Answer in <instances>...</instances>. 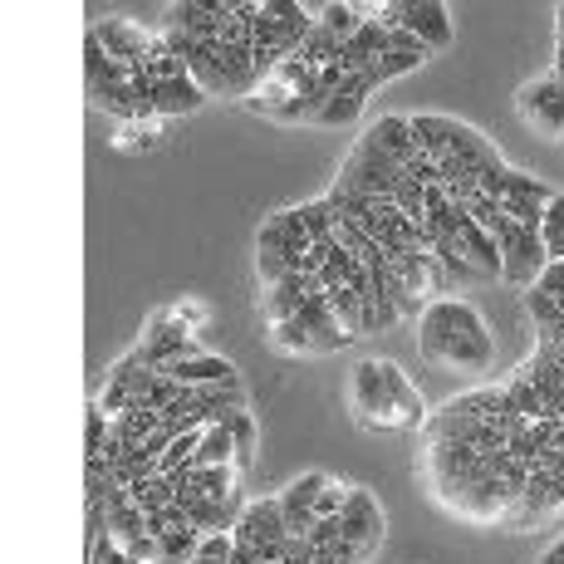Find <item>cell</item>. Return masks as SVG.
Segmentation results:
<instances>
[{
  "mask_svg": "<svg viewBox=\"0 0 564 564\" xmlns=\"http://www.w3.org/2000/svg\"><path fill=\"white\" fill-rule=\"evenodd\" d=\"M226 427H231V437H236V462H241V471H246V466L256 462V422H251V408H241L231 422H226Z\"/></svg>",
  "mask_w": 564,
  "mask_h": 564,
  "instance_id": "f546056e",
  "label": "cell"
},
{
  "mask_svg": "<svg viewBox=\"0 0 564 564\" xmlns=\"http://www.w3.org/2000/svg\"><path fill=\"white\" fill-rule=\"evenodd\" d=\"M516 113L535 128L540 138H564V84L555 74H535L516 89Z\"/></svg>",
  "mask_w": 564,
  "mask_h": 564,
  "instance_id": "8fae6325",
  "label": "cell"
},
{
  "mask_svg": "<svg viewBox=\"0 0 564 564\" xmlns=\"http://www.w3.org/2000/svg\"><path fill=\"white\" fill-rule=\"evenodd\" d=\"M192 466H236V471H241V462H236V437L226 422L202 432V447H197V457H192Z\"/></svg>",
  "mask_w": 564,
  "mask_h": 564,
  "instance_id": "484cf974",
  "label": "cell"
},
{
  "mask_svg": "<svg viewBox=\"0 0 564 564\" xmlns=\"http://www.w3.org/2000/svg\"><path fill=\"white\" fill-rule=\"evenodd\" d=\"M339 535H344V555L354 564H368L378 555V545H383V506L373 501V491L354 486L349 506L339 516Z\"/></svg>",
  "mask_w": 564,
  "mask_h": 564,
  "instance_id": "30bf717a",
  "label": "cell"
},
{
  "mask_svg": "<svg viewBox=\"0 0 564 564\" xmlns=\"http://www.w3.org/2000/svg\"><path fill=\"white\" fill-rule=\"evenodd\" d=\"M491 236H496V246H501V285L530 290L540 275H545L550 256H545V241H540V231H525V226H516L511 216H496Z\"/></svg>",
  "mask_w": 564,
  "mask_h": 564,
  "instance_id": "5b68a950",
  "label": "cell"
},
{
  "mask_svg": "<svg viewBox=\"0 0 564 564\" xmlns=\"http://www.w3.org/2000/svg\"><path fill=\"white\" fill-rule=\"evenodd\" d=\"M314 246L305 216H300V206H290V212H270L265 221H260L256 231V280L260 285H280L285 275H295V260L305 256Z\"/></svg>",
  "mask_w": 564,
  "mask_h": 564,
  "instance_id": "277c9868",
  "label": "cell"
},
{
  "mask_svg": "<svg viewBox=\"0 0 564 564\" xmlns=\"http://www.w3.org/2000/svg\"><path fill=\"white\" fill-rule=\"evenodd\" d=\"M162 373L182 388H231L236 383V364L221 359V354H197V359H182V364H167Z\"/></svg>",
  "mask_w": 564,
  "mask_h": 564,
  "instance_id": "ffe728a7",
  "label": "cell"
},
{
  "mask_svg": "<svg viewBox=\"0 0 564 564\" xmlns=\"http://www.w3.org/2000/svg\"><path fill=\"white\" fill-rule=\"evenodd\" d=\"M310 15L319 20L324 30H329L339 45H349L354 35H359L364 15H359V0H324V6H310Z\"/></svg>",
  "mask_w": 564,
  "mask_h": 564,
  "instance_id": "cb8c5ba5",
  "label": "cell"
},
{
  "mask_svg": "<svg viewBox=\"0 0 564 564\" xmlns=\"http://www.w3.org/2000/svg\"><path fill=\"white\" fill-rule=\"evenodd\" d=\"M162 128H167V118H158V113L133 118V123H118L113 148H118V153H148V148L162 143Z\"/></svg>",
  "mask_w": 564,
  "mask_h": 564,
  "instance_id": "d4e9b609",
  "label": "cell"
},
{
  "mask_svg": "<svg viewBox=\"0 0 564 564\" xmlns=\"http://www.w3.org/2000/svg\"><path fill=\"white\" fill-rule=\"evenodd\" d=\"M148 108H153L158 118H192L206 108V94L197 89V79H162L153 84V94H148Z\"/></svg>",
  "mask_w": 564,
  "mask_h": 564,
  "instance_id": "7402d4cb",
  "label": "cell"
},
{
  "mask_svg": "<svg viewBox=\"0 0 564 564\" xmlns=\"http://www.w3.org/2000/svg\"><path fill=\"white\" fill-rule=\"evenodd\" d=\"M300 216H305V226H310V236H314V241H329V236H334V226H339V206H334L329 197H319V202L300 206Z\"/></svg>",
  "mask_w": 564,
  "mask_h": 564,
  "instance_id": "f1b7e54d",
  "label": "cell"
},
{
  "mask_svg": "<svg viewBox=\"0 0 564 564\" xmlns=\"http://www.w3.org/2000/svg\"><path fill=\"white\" fill-rule=\"evenodd\" d=\"M516 373H525V383L540 393V403L550 408V417H564V364L555 359V354H545L535 344V354H530V359H520Z\"/></svg>",
  "mask_w": 564,
  "mask_h": 564,
  "instance_id": "ac0fdd59",
  "label": "cell"
},
{
  "mask_svg": "<svg viewBox=\"0 0 564 564\" xmlns=\"http://www.w3.org/2000/svg\"><path fill=\"white\" fill-rule=\"evenodd\" d=\"M398 177H403V167H398V162H388L373 143H368V138H359V143L349 148V158H344L334 187L359 192V197H373V202H393Z\"/></svg>",
  "mask_w": 564,
  "mask_h": 564,
  "instance_id": "ba28073f",
  "label": "cell"
},
{
  "mask_svg": "<svg viewBox=\"0 0 564 564\" xmlns=\"http://www.w3.org/2000/svg\"><path fill=\"white\" fill-rule=\"evenodd\" d=\"M349 417L359 432H417L427 427V403L393 359H359L349 373Z\"/></svg>",
  "mask_w": 564,
  "mask_h": 564,
  "instance_id": "7a4b0ae2",
  "label": "cell"
},
{
  "mask_svg": "<svg viewBox=\"0 0 564 564\" xmlns=\"http://www.w3.org/2000/svg\"><path fill=\"white\" fill-rule=\"evenodd\" d=\"M226 10L231 0H177L167 10V35H182V40H221V25H226Z\"/></svg>",
  "mask_w": 564,
  "mask_h": 564,
  "instance_id": "2e32d148",
  "label": "cell"
},
{
  "mask_svg": "<svg viewBox=\"0 0 564 564\" xmlns=\"http://www.w3.org/2000/svg\"><path fill=\"white\" fill-rule=\"evenodd\" d=\"M432 54L417 45V40L408 35V30H398V40H393V50L378 59V84H393V79H403V74H412V69H422Z\"/></svg>",
  "mask_w": 564,
  "mask_h": 564,
  "instance_id": "603a6c76",
  "label": "cell"
},
{
  "mask_svg": "<svg viewBox=\"0 0 564 564\" xmlns=\"http://www.w3.org/2000/svg\"><path fill=\"white\" fill-rule=\"evenodd\" d=\"M378 20L388 30H408L427 54L452 50V10L442 0H388L378 6Z\"/></svg>",
  "mask_w": 564,
  "mask_h": 564,
  "instance_id": "8992f818",
  "label": "cell"
},
{
  "mask_svg": "<svg viewBox=\"0 0 564 564\" xmlns=\"http://www.w3.org/2000/svg\"><path fill=\"white\" fill-rule=\"evenodd\" d=\"M99 45L113 54L123 69H133V74H148V59H153V45H158V35L153 30H143V25H133V20H99V25L89 30Z\"/></svg>",
  "mask_w": 564,
  "mask_h": 564,
  "instance_id": "4fadbf2b",
  "label": "cell"
},
{
  "mask_svg": "<svg viewBox=\"0 0 564 564\" xmlns=\"http://www.w3.org/2000/svg\"><path fill=\"white\" fill-rule=\"evenodd\" d=\"M329 295V305H334V314L344 319V329L354 334V339H364V300L354 295L349 285H334V290H324Z\"/></svg>",
  "mask_w": 564,
  "mask_h": 564,
  "instance_id": "83f0119b",
  "label": "cell"
},
{
  "mask_svg": "<svg viewBox=\"0 0 564 564\" xmlns=\"http://www.w3.org/2000/svg\"><path fill=\"white\" fill-rule=\"evenodd\" d=\"M378 89H383V84H378V74H349V84H344L339 94L319 99V108H314L310 123L314 128H349V123H359L364 104L373 99Z\"/></svg>",
  "mask_w": 564,
  "mask_h": 564,
  "instance_id": "9a60e30c",
  "label": "cell"
},
{
  "mask_svg": "<svg viewBox=\"0 0 564 564\" xmlns=\"http://www.w3.org/2000/svg\"><path fill=\"white\" fill-rule=\"evenodd\" d=\"M540 564H564V540H555V545L540 555Z\"/></svg>",
  "mask_w": 564,
  "mask_h": 564,
  "instance_id": "1f68e13d",
  "label": "cell"
},
{
  "mask_svg": "<svg viewBox=\"0 0 564 564\" xmlns=\"http://www.w3.org/2000/svg\"><path fill=\"white\" fill-rule=\"evenodd\" d=\"M540 241H545L550 260H564V192H555L545 206V221H540Z\"/></svg>",
  "mask_w": 564,
  "mask_h": 564,
  "instance_id": "4316f807",
  "label": "cell"
},
{
  "mask_svg": "<svg viewBox=\"0 0 564 564\" xmlns=\"http://www.w3.org/2000/svg\"><path fill=\"white\" fill-rule=\"evenodd\" d=\"M133 354L153 368H167V364H182V359H197L206 349L192 339V324L182 319L177 310H167V314H153V319H148V329H143V339H138Z\"/></svg>",
  "mask_w": 564,
  "mask_h": 564,
  "instance_id": "9c48e42d",
  "label": "cell"
},
{
  "mask_svg": "<svg viewBox=\"0 0 564 564\" xmlns=\"http://www.w3.org/2000/svg\"><path fill=\"white\" fill-rule=\"evenodd\" d=\"M231 555H236V535H231V530H216V535H202L197 564H231Z\"/></svg>",
  "mask_w": 564,
  "mask_h": 564,
  "instance_id": "4dcf8cb0",
  "label": "cell"
},
{
  "mask_svg": "<svg viewBox=\"0 0 564 564\" xmlns=\"http://www.w3.org/2000/svg\"><path fill=\"white\" fill-rule=\"evenodd\" d=\"M555 192L545 187L540 177H530V172H506V187H501V216H511L516 226H525V231H540V221H545V206Z\"/></svg>",
  "mask_w": 564,
  "mask_h": 564,
  "instance_id": "5bb4252c",
  "label": "cell"
},
{
  "mask_svg": "<svg viewBox=\"0 0 564 564\" xmlns=\"http://www.w3.org/2000/svg\"><path fill=\"white\" fill-rule=\"evenodd\" d=\"M158 378H162V368L143 364L138 354H128L118 368H108V378H104L99 398H94V408H104L108 417H118V412H128L133 403H143V398L158 388Z\"/></svg>",
  "mask_w": 564,
  "mask_h": 564,
  "instance_id": "7c38bea8",
  "label": "cell"
},
{
  "mask_svg": "<svg viewBox=\"0 0 564 564\" xmlns=\"http://www.w3.org/2000/svg\"><path fill=\"white\" fill-rule=\"evenodd\" d=\"M364 138H368V143H373L388 162H398L403 172L412 167V162H422V143H417V133H412V113H383Z\"/></svg>",
  "mask_w": 564,
  "mask_h": 564,
  "instance_id": "e0dca14e",
  "label": "cell"
},
{
  "mask_svg": "<svg viewBox=\"0 0 564 564\" xmlns=\"http://www.w3.org/2000/svg\"><path fill=\"white\" fill-rule=\"evenodd\" d=\"M319 285V275H285L280 285H270L265 295H260V314H265V324H285L295 319L300 310H305V300L314 295Z\"/></svg>",
  "mask_w": 564,
  "mask_h": 564,
  "instance_id": "d6986e66",
  "label": "cell"
},
{
  "mask_svg": "<svg viewBox=\"0 0 564 564\" xmlns=\"http://www.w3.org/2000/svg\"><path fill=\"white\" fill-rule=\"evenodd\" d=\"M324 481H329L324 471H305L300 481H290L285 491H280V511H285L290 535H305V530L314 525V501H319Z\"/></svg>",
  "mask_w": 564,
  "mask_h": 564,
  "instance_id": "44dd1931",
  "label": "cell"
},
{
  "mask_svg": "<svg viewBox=\"0 0 564 564\" xmlns=\"http://www.w3.org/2000/svg\"><path fill=\"white\" fill-rule=\"evenodd\" d=\"M349 344H354V334L344 329V319L334 314V305H329V295H324V290H314L295 319L270 324V349H275V354H295V359L339 354V349H349Z\"/></svg>",
  "mask_w": 564,
  "mask_h": 564,
  "instance_id": "3957f363",
  "label": "cell"
},
{
  "mask_svg": "<svg viewBox=\"0 0 564 564\" xmlns=\"http://www.w3.org/2000/svg\"><path fill=\"white\" fill-rule=\"evenodd\" d=\"M417 354L432 368H447V373H481L496 359V344L471 300L437 295L417 314Z\"/></svg>",
  "mask_w": 564,
  "mask_h": 564,
  "instance_id": "6da1fadb",
  "label": "cell"
},
{
  "mask_svg": "<svg viewBox=\"0 0 564 564\" xmlns=\"http://www.w3.org/2000/svg\"><path fill=\"white\" fill-rule=\"evenodd\" d=\"M236 545L251 550L256 560L265 564H280L290 550V525H285V511H280V496H265V501H251L246 516L236 520Z\"/></svg>",
  "mask_w": 564,
  "mask_h": 564,
  "instance_id": "52a82bcc",
  "label": "cell"
}]
</instances>
